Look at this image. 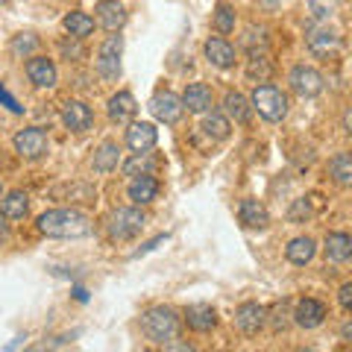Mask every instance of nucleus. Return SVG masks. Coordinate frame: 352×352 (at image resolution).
<instances>
[{
  "mask_svg": "<svg viewBox=\"0 0 352 352\" xmlns=\"http://www.w3.org/2000/svg\"><path fill=\"white\" fill-rule=\"evenodd\" d=\"M182 106L188 109V112H194V115L208 112V109L214 106L212 88H208L206 82H191L188 88H185V94H182Z\"/></svg>",
  "mask_w": 352,
  "mask_h": 352,
  "instance_id": "obj_15",
  "label": "nucleus"
},
{
  "mask_svg": "<svg viewBox=\"0 0 352 352\" xmlns=\"http://www.w3.org/2000/svg\"><path fill=\"white\" fill-rule=\"evenodd\" d=\"M344 338H349V340H352V326H349V323L344 326Z\"/></svg>",
  "mask_w": 352,
  "mask_h": 352,
  "instance_id": "obj_40",
  "label": "nucleus"
},
{
  "mask_svg": "<svg viewBox=\"0 0 352 352\" xmlns=\"http://www.w3.org/2000/svg\"><path fill=\"white\" fill-rule=\"evenodd\" d=\"M203 132L212 141H226L229 138V132H232V124H229V118L226 115H217V112H212L206 120H203Z\"/></svg>",
  "mask_w": 352,
  "mask_h": 352,
  "instance_id": "obj_29",
  "label": "nucleus"
},
{
  "mask_svg": "<svg viewBox=\"0 0 352 352\" xmlns=\"http://www.w3.org/2000/svg\"><path fill=\"white\" fill-rule=\"evenodd\" d=\"M120 56H124V36H109L103 44H100V50H97V74L103 76V80H118L120 76Z\"/></svg>",
  "mask_w": 352,
  "mask_h": 352,
  "instance_id": "obj_5",
  "label": "nucleus"
},
{
  "mask_svg": "<svg viewBox=\"0 0 352 352\" xmlns=\"http://www.w3.org/2000/svg\"><path fill=\"white\" fill-rule=\"evenodd\" d=\"M305 44H308V50H311L314 56L326 59V56H335V53L340 50V36L332 27H326L320 21V24H314V27L305 30Z\"/></svg>",
  "mask_w": 352,
  "mask_h": 352,
  "instance_id": "obj_7",
  "label": "nucleus"
},
{
  "mask_svg": "<svg viewBox=\"0 0 352 352\" xmlns=\"http://www.w3.org/2000/svg\"><path fill=\"white\" fill-rule=\"evenodd\" d=\"M94 12H97V24L109 32H120V27L126 24V9L118 0H100Z\"/></svg>",
  "mask_w": 352,
  "mask_h": 352,
  "instance_id": "obj_13",
  "label": "nucleus"
},
{
  "mask_svg": "<svg viewBox=\"0 0 352 352\" xmlns=\"http://www.w3.org/2000/svg\"><path fill=\"white\" fill-rule=\"evenodd\" d=\"M0 3H6V0H0Z\"/></svg>",
  "mask_w": 352,
  "mask_h": 352,
  "instance_id": "obj_43",
  "label": "nucleus"
},
{
  "mask_svg": "<svg viewBox=\"0 0 352 352\" xmlns=\"http://www.w3.org/2000/svg\"><path fill=\"white\" fill-rule=\"evenodd\" d=\"M250 103L264 120H267V124H279V120H285L288 118V109H291L288 94L276 85H256L252 88Z\"/></svg>",
  "mask_w": 352,
  "mask_h": 352,
  "instance_id": "obj_3",
  "label": "nucleus"
},
{
  "mask_svg": "<svg viewBox=\"0 0 352 352\" xmlns=\"http://www.w3.org/2000/svg\"><path fill=\"white\" fill-rule=\"evenodd\" d=\"M323 250H326V258L335 261V264H344L352 258V238L346 232H329L323 241Z\"/></svg>",
  "mask_w": 352,
  "mask_h": 352,
  "instance_id": "obj_22",
  "label": "nucleus"
},
{
  "mask_svg": "<svg viewBox=\"0 0 352 352\" xmlns=\"http://www.w3.org/2000/svg\"><path fill=\"white\" fill-rule=\"evenodd\" d=\"M38 232L47 238H85L91 232V220L76 208H50L38 217Z\"/></svg>",
  "mask_w": 352,
  "mask_h": 352,
  "instance_id": "obj_1",
  "label": "nucleus"
},
{
  "mask_svg": "<svg viewBox=\"0 0 352 352\" xmlns=\"http://www.w3.org/2000/svg\"><path fill=\"white\" fill-rule=\"evenodd\" d=\"M62 124L68 126L71 132H85V129H91V124H94L91 106L82 103V100H65V106H62Z\"/></svg>",
  "mask_w": 352,
  "mask_h": 352,
  "instance_id": "obj_10",
  "label": "nucleus"
},
{
  "mask_svg": "<svg viewBox=\"0 0 352 352\" xmlns=\"http://www.w3.org/2000/svg\"><path fill=\"white\" fill-rule=\"evenodd\" d=\"M273 74V65L264 53H250V62H247V76L250 80H258V82H267Z\"/></svg>",
  "mask_w": 352,
  "mask_h": 352,
  "instance_id": "obj_31",
  "label": "nucleus"
},
{
  "mask_svg": "<svg viewBox=\"0 0 352 352\" xmlns=\"http://www.w3.org/2000/svg\"><path fill=\"white\" fill-rule=\"evenodd\" d=\"M118 164H120V147L115 144V141H103L94 153L91 168L97 173H112V170H118Z\"/></svg>",
  "mask_w": 352,
  "mask_h": 352,
  "instance_id": "obj_24",
  "label": "nucleus"
},
{
  "mask_svg": "<svg viewBox=\"0 0 352 352\" xmlns=\"http://www.w3.org/2000/svg\"><path fill=\"white\" fill-rule=\"evenodd\" d=\"M0 238H6V226H3V220H0Z\"/></svg>",
  "mask_w": 352,
  "mask_h": 352,
  "instance_id": "obj_41",
  "label": "nucleus"
},
{
  "mask_svg": "<svg viewBox=\"0 0 352 352\" xmlns=\"http://www.w3.org/2000/svg\"><path fill=\"white\" fill-rule=\"evenodd\" d=\"M38 36L36 32H18V36L12 38V44H9V50H12L15 59H30L32 53L38 50Z\"/></svg>",
  "mask_w": 352,
  "mask_h": 352,
  "instance_id": "obj_30",
  "label": "nucleus"
},
{
  "mask_svg": "<svg viewBox=\"0 0 352 352\" xmlns=\"http://www.w3.org/2000/svg\"><path fill=\"white\" fill-rule=\"evenodd\" d=\"M80 41H82V38H74V36H71V41H68V38H65V41L59 44L62 56H65V59H68V62H80V59L85 56V50L80 47Z\"/></svg>",
  "mask_w": 352,
  "mask_h": 352,
  "instance_id": "obj_35",
  "label": "nucleus"
},
{
  "mask_svg": "<svg viewBox=\"0 0 352 352\" xmlns=\"http://www.w3.org/2000/svg\"><path fill=\"white\" fill-rule=\"evenodd\" d=\"M223 112H226V118H232L235 124H247L252 106H250V100L241 91H229L223 97Z\"/></svg>",
  "mask_w": 352,
  "mask_h": 352,
  "instance_id": "obj_26",
  "label": "nucleus"
},
{
  "mask_svg": "<svg viewBox=\"0 0 352 352\" xmlns=\"http://www.w3.org/2000/svg\"><path fill=\"white\" fill-rule=\"evenodd\" d=\"M291 317H294V323L300 329H317V326H323V320H326V305L317 302V300H300Z\"/></svg>",
  "mask_w": 352,
  "mask_h": 352,
  "instance_id": "obj_12",
  "label": "nucleus"
},
{
  "mask_svg": "<svg viewBox=\"0 0 352 352\" xmlns=\"http://www.w3.org/2000/svg\"><path fill=\"white\" fill-rule=\"evenodd\" d=\"M344 129L352 135V109H346V112H344Z\"/></svg>",
  "mask_w": 352,
  "mask_h": 352,
  "instance_id": "obj_39",
  "label": "nucleus"
},
{
  "mask_svg": "<svg viewBox=\"0 0 352 352\" xmlns=\"http://www.w3.org/2000/svg\"><path fill=\"white\" fill-rule=\"evenodd\" d=\"M338 302L344 311H352V282L346 285H340V291H338Z\"/></svg>",
  "mask_w": 352,
  "mask_h": 352,
  "instance_id": "obj_37",
  "label": "nucleus"
},
{
  "mask_svg": "<svg viewBox=\"0 0 352 352\" xmlns=\"http://www.w3.org/2000/svg\"><path fill=\"white\" fill-rule=\"evenodd\" d=\"M185 323H188V329H194V332H212L217 326V311L206 302L188 305L185 308Z\"/></svg>",
  "mask_w": 352,
  "mask_h": 352,
  "instance_id": "obj_20",
  "label": "nucleus"
},
{
  "mask_svg": "<svg viewBox=\"0 0 352 352\" xmlns=\"http://www.w3.org/2000/svg\"><path fill=\"white\" fill-rule=\"evenodd\" d=\"M159 197V179L153 173H141V176H132L129 182V200L132 206H147Z\"/></svg>",
  "mask_w": 352,
  "mask_h": 352,
  "instance_id": "obj_14",
  "label": "nucleus"
},
{
  "mask_svg": "<svg viewBox=\"0 0 352 352\" xmlns=\"http://www.w3.org/2000/svg\"><path fill=\"white\" fill-rule=\"evenodd\" d=\"M15 153L21 159H30V162H36V159H41L44 153H47V132L44 129H38V126H27V129H21L18 135H15Z\"/></svg>",
  "mask_w": 352,
  "mask_h": 352,
  "instance_id": "obj_8",
  "label": "nucleus"
},
{
  "mask_svg": "<svg viewBox=\"0 0 352 352\" xmlns=\"http://www.w3.org/2000/svg\"><path fill=\"white\" fill-rule=\"evenodd\" d=\"M238 220L247 229H267L270 214H267V208H264V203H258L256 197H247V200H241V206H238Z\"/></svg>",
  "mask_w": 352,
  "mask_h": 352,
  "instance_id": "obj_17",
  "label": "nucleus"
},
{
  "mask_svg": "<svg viewBox=\"0 0 352 352\" xmlns=\"http://www.w3.org/2000/svg\"><path fill=\"white\" fill-rule=\"evenodd\" d=\"M27 208H30L27 191H9L3 200H0V214H3L6 220H21L27 214Z\"/></svg>",
  "mask_w": 352,
  "mask_h": 352,
  "instance_id": "obj_25",
  "label": "nucleus"
},
{
  "mask_svg": "<svg viewBox=\"0 0 352 352\" xmlns=\"http://www.w3.org/2000/svg\"><path fill=\"white\" fill-rule=\"evenodd\" d=\"M212 27L220 32V36H229L235 30V9L229 3H217L214 15H212Z\"/></svg>",
  "mask_w": 352,
  "mask_h": 352,
  "instance_id": "obj_32",
  "label": "nucleus"
},
{
  "mask_svg": "<svg viewBox=\"0 0 352 352\" xmlns=\"http://www.w3.org/2000/svg\"><path fill=\"white\" fill-rule=\"evenodd\" d=\"M147 217L138 206H126V208H118V212L109 217V238L112 241H132L135 235H141Z\"/></svg>",
  "mask_w": 352,
  "mask_h": 352,
  "instance_id": "obj_4",
  "label": "nucleus"
},
{
  "mask_svg": "<svg viewBox=\"0 0 352 352\" xmlns=\"http://www.w3.org/2000/svg\"><path fill=\"white\" fill-rule=\"evenodd\" d=\"M24 68H27L30 82L36 88H53L56 80H59L56 65H53V59H47V56H30Z\"/></svg>",
  "mask_w": 352,
  "mask_h": 352,
  "instance_id": "obj_9",
  "label": "nucleus"
},
{
  "mask_svg": "<svg viewBox=\"0 0 352 352\" xmlns=\"http://www.w3.org/2000/svg\"><path fill=\"white\" fill-rule=\"evenodd\" d=\"M264 317H267V311H264L258 302H244V305H238V311H235V326L244 335H258V329L264 326Z\"/></svg>",
  "mask_w": 352,
  "mask_h": 352,
  "instance_id": "obj_18",
  "label": "nucleus"
},
{
  "mask_svg": "<svg viewBox=\"0 0 352 352\" xmlns=\"http://www.w3.org/2000/svg\"><path fill=\"white\" fill-rule=\"evenodd\" d=\"M0 197H3V182H0Z\"/></svg>",
  "mask_w": 352,
  "mask_h": 352,
  "instance_id": "obj_42",
  "label": "nucleus"
},
{
  "mask_svg": "<svg viewBox=\"0 0 352 352\" xmlns=\"http://www.w3.org/2000/svg\"><path fill=\"white\" fill-rule=\"evenodd\" d=\"M179 329H182L179 317H176V311L168 305L147 308V311L141 314V332L159 346H170L173 340L179 338Z\"/></svg>",
  "mask_w": 352,
  "mask_h": 352,
  "instance_id": "obj_2",
  "label": "nucleus"
},
{
  "mask_svg": "<svg viewBox=\"0 0 352 352\" xmlns=\"http://www.w3.org/2000/svg\"><path fill=\"white\" fill-rule=\"evenodd\" d=\"M159 141V132L153 124H129L126 129V147L132 153H150Z\"/></svg>",
  "mask_w": 352,
  "mask_h": 352,
  "instance_id": "obj_16",
  "label": "nucleus"
},
{
  "mask_svg": "<svg viewBox=\"0 0 352 352\" xmlns=\"http://www.w3.org/2000/svg\"><path fill=\"white\" fill-rule=\"evenodd\" d=\"M329 176L340 188H352V153H338L329 162Z\"/></svg>",
  "mask_w": 352,
  "mask_h": 352,
  "instance_id": "obj_27",
  "label": "nucleus"
},
{
  "mask_svg": "<svg viewBox=\"0 0 352 352\" xmlns=\"http://www.w3.org/2000/svg\"><path fill=\"white\" fill-rule=\"evenodd\" d=\"M109 118L115 120V124H129L132 118H135L138 112V103H135V97H132L129 91H118L109 97Z\"/></svg>",
  "mask_w": 352,
  "mask_h": 352,
  "instance_id": "obj_21",
  "label": "nucleus"
},
{
  "mask_svg": "<svg viewBox=\"0 0 352 352\" xmlns=\"http://www.w3.org/2000/svg\"><path fill=\"white\" fill-rule=\"evenodd\" d=\"M62 27L68 30V36L85 38V36H91V32H94V18L88 12H68V15H65V21H62Z\"/></svg>",
  "mask_w": 352,
  "mask_h": 352,
  "instance_id": "obj_28",
  "label": "nucleus"
},
{
  "mask_svg": "<svg viewBox=\"0 0 352 352\" xmlns=\"http://www.w3.org/2000/svg\"><path fill=\"white\" fill-rule=\"evenodd\" d=\"M0 100H3L9 109H12V112H21V106H18V100H15V97H9L6 91H3V88H0Z\"/></svg>",
  "mask_w": 352,
  "mask_h": 352,
  "instance_id": "obj_38",
  "label": "nucleus"
},
{
  "mask_svg": "<svg viewBox=\"0 0 352 352\" xmlns=\"http://www.w3.org/2000/svg\"><path fill=\"white\" fill-rule=\"evenodd\" d=\"M291 91L296 97H302V100H311V97H317L323 91V74L311 68V65H296V68H291Z\"/></svg>",
  "mask_w": 352,
  "mask_h": 352,
  "instance_id": "obj_6",
  "label": "nucleus"
},
{
  "mask_svg": "<svg viewBox=\"0 0 352 352\" xmlns=\"http://www.w3.org/2000/svg\"><path fill=\"white\" fill-rule=\"evenodd\" d=\"M203 50H206V59L212 62L214 68H220V71H226V68H232V65H235V47L226 38H220V36L208 38Z\"/></svg>",
  "mask_w": 352,
  "mask_h": 352,
  "instance_id": "obj_19",
  "label": "nucleus"
},
{
  "mask_svg": "<svg viewBox=\"0 0 352 352\" xmlns=\"http://www.w3.org/2000/svg\"><path fill=\"white\" fill-rule=\"evenodd\" d=\"M314 252H317V244H314V238H308V235L294 238L291 244L285 247V256H288V261L296 264V267H305V264L314 258Z\"/></svg>",
  "mask_w": 352,
  "mask_h": 352,
  "instance_id": "obj_23",
  "label": "nucleus"
},
{
  "mask_svg": "<svg viewBox=\"0 0 352 352\" xmlns=\"http://www.w3.org/2000/svg\"><path fill=\"white\" fill-rule=\"evenodd\" d=\"M340 0H308V12H311L314 21H329L338 12Z\"/></svg>",
  "mask_w": 352,
  "mask_h": 352,
  "instance_id": "obj_34",
  "label": "nucleus"
},
{
  "mask_svg": "<svg viewBox=\"0 0 352 352\" xmlns=\"http://www.w3.org/2000/svg\"><path fill=\"white\" fill-rule=\"evenodd\" d=\"M311 217V206H308V200L302 197V200H296L294 203V208H291V220L294 223H300V220H308Z\"/></svg>",
  "mask_w": 352,
  "mask_h": 352,
  "instance_id": "obj_36",
  "label": "nucleus"
},
{
  "mask_svg": "<svg viewBox=\"0 0 352 352\" xmlns=\"http://www.w3.org/2000/svg\"><path fill=\"white\" fill-rule=\"evenodd\" d=\"M150 112L156 115V120H162V124H176V120L182 118L185 106H182V100H179L176 94L162 91V94H156V97L150 100Z\"/></svg>",
  "mask_w": 352,
  "mask_h": 352,
  "instance_id": "obj_11",
  "label": "nucleus"
},
{
  "mask_svg": "<svg viewBox=\"0 0 352 352\" xmlns=\"http://www.w3.org/2000/svg\"><path fill=\"white\" fill-rule=\"evenodd\" d=\"M153 168H156V162L150 159V153H132V159L124 164V173L129 176H141V173H153Z\"/></svg>",
  "mask_w": 352,
  "mask_h": 352,
  "instance_id": "obj_33",
  "label": "nucleus"
}]
</instances>
